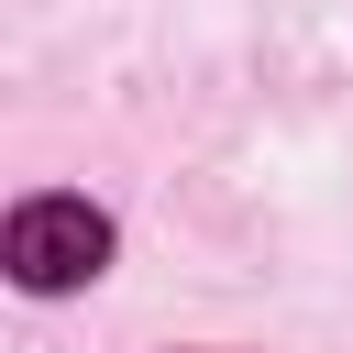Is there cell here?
Listing matches in <instances>:
<instances>
[{"instance_id": "cell-1", "label": "cell", "mask_w": 353, "mask_h": 353, "mask_svg": "<svg viewBox=\"0 0 353 353\" xmlns=\"http://www.w3.org/2000/svg\"><path fill=\"white\" fill-rule=\"evenodd\" d=\"M99 265H110V210H88V199H22L11 210V276L33 298L88 287Z\"/></svg>"}]
</instances>
